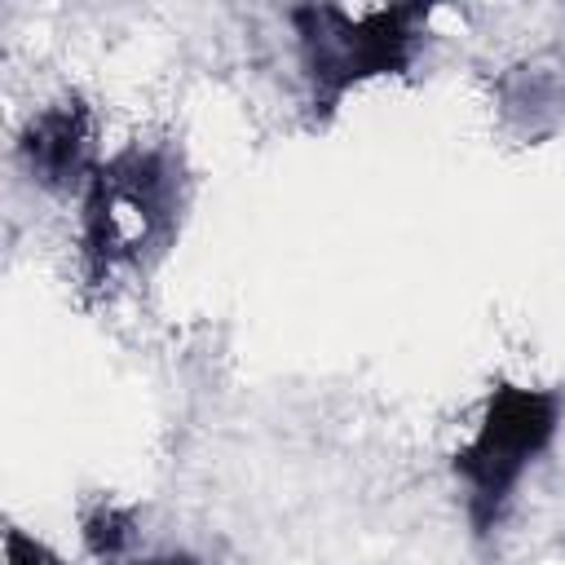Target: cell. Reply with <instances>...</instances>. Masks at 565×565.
<instances>
[{
	"label": "cell",
	"mask_w": 565,
	"mask_h": 565,
	"mask_svg": "<svg viewBox=\"0 0 565 565\" xmlns=\"http://www.w3.org/2000/svg\"><path fill=\"white\" fill-rule=\"evenodd\" d=\"M561 393L530 384H494L477 428L455 450V477L468 494V521L477 534H490L530 472V463L556 441Z\"/></svg>",
	"instance_id": "6da1fadb"
},
{
	"label": "cell",
	"mask_w": 565,
	"mask_h": 565,
	"mask_svg": "<svg viewBox=\"0 0 565 565\" xmlns=\"http://www.w3.org/2000/svg\"><path fill=\"white\" fill-rule=\"evenodd\" d=\"M291 22L300 35V62H305L313 102L335 106L353 84L397 75L411 66L428 9L393 4V9L349 13L331 4H309V9H296Z\"/></svg>",
	"instance_id": "7a4b0ae2"
},
{
	"label": "cell",
	"mask_w": 565,
	"mask_h": 565,
	"mask_svg": "<svg viewBox=\"0 0 565 565\" xmlns=\"http://www.w3.org/2000/svg\"><path fill=\"white\" fill-rule=\"evenodd\" d=\"M172 221V172L154 150H124L84 185V247L97 265L132 260Z\"/></svg>",
	"instance_id": "3957f363"
},
{
	"label": "cell",
	"mask_w": 565,
	"mask_h": 565,
	"mask_svg": "<svg viewBox=\"0 0 565 565\" xmlns=\"http://www.w3.org/2000/svg\"><path fill=\"white\" fill-rule=\"evenodd\" d=\"M93 128H88V110L79 102H62V106H49L31 119V128L22 132V154L35 172V181L44 185H88V177L97 172V163L88 159V141Z\"/></svg>",
	"instance_id": "277c9868"
},
{
	"label": "cell",
	"mask_w": 565,
	"mask_h": 565,
	"mask_svg": "<svg viewBox=\"0 0 565 565\" xmlns=\"http://www.w3.org/2000/svg\"><path fill=\"white\" fill-rule=\"evenodd\" d=\"M84 534H88V543H93V552H97V556H115V552L132 539V521H128V512L102 508V512H93V516H88Z\"/></svg>",
	"instance_id": "5b68a950"
},
{
	"label": "cell",
	"mask_w": 565,
	"mask_h": 565,
	"mask_svg": "<svg viewBox=\"0 0 565 565\" xmlns=\"http://www.w3.org/2000/svg\"><path fill=\"white\" fill-rule=\"evenodd\" d=\"M4 565H57V561L49 556L44 543H35V539L9 530V539H4Z\"/></svg>",
	"instance_id": "8992f818"
},
{
	"label": "cell",
	"mask_w": 565,
	"mask_h": 565,
	"mask_svg": "<svg viewBox=\"0 0 565 565\" xmlns=\"http://www.w3.org/2000/svg\"><path fill=\"white\" fill-rule=\"evenodd\" d=\"M141 565H199L194 556H154V561H141Z\"/></svg>",
	"instance_id": "52a82bcc"
}]
</instances>
